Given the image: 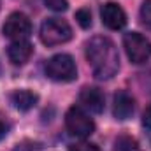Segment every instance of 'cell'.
Masks as SVG:
<instances>
[{
  "label": "cell",
  "mask_w": 151,
  "mask_h": 151,
  "mask_svg": "<svg viewBox=\"0 0 151 151\" xmlns=\"http://www.w3.org/2000/svg\"><path fill=\"white\" fill-rule=\"evenodd\" d=\"M86 60L97 79L107 81L119 70V55L109 37L95 35L86 42Z\"/></svg>",
  "instance_id": "1"
},
{
  "label": "cell",
  "mask_w": 151,
  "mask_h": 151,
  "mask_svg": "<svg viewBox=\"0 0 151 151\" xmlns=\"http://www.w3.org/2000/svg\"><path fill=\"white\" fill-rule=\"evenodd\" d=\"M44 70L51 81H56V83H70L77 77V67H76L74 58L65 53L51 56L46 62Z\"/></svg>",
  "instance_id": "2"
},
{
  "label": "cell",
  "mask_w": 151,
  "mask_h": 151,
  "mask_svg": "<svg viewBox=\"0 0 151 151\" xmlns=\"http://www.w3.org/2000/svg\"><path fill=\"white\" fill-rule=\"evenodd\" d=\"M72 39V28L65 19L47 18L40 25V40L46 46H60Z\"/></svg>",
  "instance_id": "3"
},
{
  "label": "cell",
  "mask_w": 151,
  "mask_h": 151,
  "mask_svg": "<svg viewBox=\"0 0 151 151\" xmlns=\"http://www.w3.org/2000/svg\"><path fill=\"white\" fill-rule=\"evenodd\" d=\"M65 127H67L70 135L79 137V139L90 137L95 132L93 119L90 118V114L86 113L81 106H74V107H70L67 111V114H65Z\"/></svg>",
  "instance_id": "4"
},
{
  "label": "cell",
  "mask_w": 151,
  "mask_h": 151,
  "mask_svg": "<svg viewBox=\"0 0 151 151\" xmlns=\"http://www.w3.org/2000/svg\"><path fill=\"white\" fill-rule=\"evenodd\" d=\"M125 51L132 63H146L151 58V40L139 32H128L123 37Z\"/></svg>",
  "instance_id": "5"
},
{
  "label": "cell",
  "mask_w": 151,
  "mask_h": 151,
  "mask_svg": "<svg viewBox=\"0 0 151 151\" xmlns=\"http://www.w3.org/2000/svg\"><path fill=\"white\" fill-rule=\"evenodd\" d=\"M2 34H4V37L11 39L12 42L27 40L28 35L32 34V23H30L28 16H25L23 12H12L5 19V23L2 27Z\"/></svg>",
  "instance_id": "6"
},
{
  "label": "cell",
  "mask_w": 151,
  "mask_h": 151,
  "mask_svg": "<svg viewBox=\"0 0 151 151\" xmlns=\"http://www.w3.org/2000/svg\"><path fill=\"white\" fill-rule=\"evenodd\" d=\"M100 16H102V23L111 30H121L127 25V14L121 9V5L116 2L104 4L100 9Z\"/></svg>",
  "instance_id": "7"
},
{
  "label": "cell",
  "mask_w": 151,
  "mask_h": 151,
  "mask_svg": "<svg viewBox=\"0 0 151 151\" xmlns=\"http://www.w3.org/2000/svg\"><path fill=\"white\" fill-rule=\"evenodd\" d=\"M79 104L83 109L90 111V113L100 114L104 111V106H106V99H104V93L99 90V88H93V86H84L79 93Z\"/></svg>",
  "instance_id": "8"
},
{
  "label": "cell",
  "mask_w": 151,
  "mask_h": 151,
  "mask_svg": "<svg viewBox=\"0 0 151 151\" xmlns=\"http://www.w3.org/2000/svg\"><path fill=\"white\" fill-rule=\"evenodd\" d=\"M135 111V100L134 97L125 91V90H119L116 95H114V102H113V114L116 119L119 121H125L128 119Z\"/></svg>",
  "instance_id": "9"
},
{
  "label": "cell",
  "mask_w": 151,
  "mask_h": 151,
  "mask_svg": "<svg viewBox=\"0 0 151 151\" xmlns=\"http://www.w3.org/2000/svg\"><path fill=\"white\" fill-rule=\"evenodd\" d=\"M34 53V47L28 40H14L9 47H7V56L9 62L12 65H23L30 60Z\"/></svg>",
  "instance_id": "10"
},
{
  "label": "cell",
  "mask_w": 151,
  "mask_h": 151,
  "mask_svg": "<svg viewBox=\"0 0 151 151\" xmlns=\"http://www.w3.org/2000/svg\"><path fill=\"white\" fill-rule=\"evenodd\" d=\"M9 100L18 111H30L37 104L39 95L30 90H16L9 95Z\"/></svg>",
  "instance_id": "11"
},
{
  "label": "cell",
  "mask_w": 151,
  "mask_h": 151,
  "mask_svg": "<svg viewBox=\"0 0 151 151\" xmlns=\"http://www.w3.org/2000/svg\"><path fill=\"white\" fill-rule=\"evenodd\" d=\"M114 151H141L139 142L132 135H119L114 141Z\"/></svg>",
  "instance_id": "12"
},
{
  "label": "cell",
  "mask_w": 151,
  "mask_h": 151,
  "mask_svg": "<svg viewBox=\"0 0 151 151\" xmlns=\"http://www.w3.org/2000/svg\"><path fill=\"white\" fill-rule=\"evenodd\" d=\"M76 19L83 28H90L91 27V12H90V9H86V7L79 9L76 12Z\"/></svg>",
  "instance_id": "13"
},
{
  "label": "cell",
  "mask_w": 151,
  "mask_h": 151,
  "mask_svg": "<svg viewBox=\"0 0 151 151\" xmlns=\"http://www.w3.org/2000/svg\"><path fill=\"white\" fill-rule=\"evenodd\" d=\"M141 21L146 28L151 30V0H144L141 5Z\"/></svg>",
  "instance_id": "14"
},
{
  "label": "cell",
  "mask_w": 151,
  "mask_h": 151,
  "mask_svg": "<svg viewBox=\"0 0 151 151\" xmlns=\"http://www.w3.org/2000/svg\"><path fill=\"white\" fill-rule=\"evenodd\" d=\"M12 151H42V146L34 141H23V142L16 144V148Z\"/></svg>",
  "instance_id": "15"
},
{
  "label": "cell",
  "mask_w": 151,
  "mask_h": 151,
  "mask_svg": "<svg viewBox=\"0 0 151 151\" xmlns=\"http://www.w3.org/2000/svg\"><path fill=\"white\" fill-rule=\"evenodd\" d=\"M46 7H49L51 11H56V12H62L69 7V2L67 0H44Z\"/></svg>",
  "instance_id": "16"
},
{
  "label": "cell",
  "mask_w": 151,
  "mask_h": 151,
  "mask_svg": "<svg viewBox=\"0 0 151 151\" xmlns=\"http://www.w3.org/2000/svg\"><path fill=\"white\" fill-rule=\"evenodd\" d=\"M69 151H100V150H99V146L93 144V142H79V144L70 146Z\"/></svg>",
  "instance_id": "17"
},
{
  "label": "cell",
  "mask_w": 151,
  "mask_h": 151,
  "mask_svg": "<svg viewBox=\"0 0 151 151\" xmlns=\"http://www.w3.org/2000/svg\"><path fill=\"white\" fill-rule=\"evenodd\" d=\"M142 125L151 130V104L146 107V111H144V114H142Z\"/></svg>",
  "instance_id": "18"
},
{
  "label": "cell",
  "mask_w": 151,
  "mask_h": 151,
  "mask_svg": "<svg viewBox=\"0 0 151 151\" xmlns=\"http://www.w3.org/2000/svg\"><path fill=\"white\" fill-rule=\"evenodd\" d=\"M9 132V123L5 118H0V139H4Z\"/></svg>",
  "instance_id": "19"
}]
</instances>
